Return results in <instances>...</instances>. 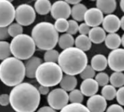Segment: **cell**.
Instances as JSON below:
<instances>
[{"instance_id": "6da1fadb", "label": "cell", "mask_w": 124, "mask_h": 112, "mask_svg": "<svg viewBox=\"0 0 124 112\" xmlns=\"http://www.w3.org/2000/svg\"><path fill=\"white\" fill-rule=\"evenodd\" d=\"M40 100L38 89L28 82L14 87L9 93V104L16 112H34L39 106Z\"/></svg>"}, {"instance_id": "7a4b0ae2", "label": "cell", "mask_w": 124, "mask_h": 112, "mask_svg": "<svg viewBox=\"0 0 124 112\" xmlns=\"http://www.w3.org/2000/svg\"><path fill=\"white\" fill-rule=\"evenodd\" d=\"M58 65L66 75L80 74L88 64L86 54L82 50L73 47L62 50L58 58Z\"/></svg>"}, {"instance_id": "3957f363", "label": "cell", "mask_w": 124, "mask_h": 112, "mask_svg": "<svg viewBox=\"0 0 124 112\" xmlns=\"http://www.w3.org/2000/svg\"><path fill=\"white\" fill-rule=\"evenodd\" d=\"M31 37L39 50H53L58 43L59 34L54 25L49 22H40L31 31Z\"/></svg>"}, {"instance_id": "277c9868", "label": "cell", "mask_w": 124, "mask_h": 112, "mask_svg": "<svg viewBox=\"0 0 124 112\" xmlns=\"http://www.w3.org/2000/svg\"><path fill=\"white\" fill-rule=\"evenodd\" d=\"M25 77L24 63L14 57H9L0 63V80L8 87L22 83Z\"/></svg>"}, {"instance_id": "5b68a950", "label": "cell", "mask_w": 124, "mask_h": 112, "mask_svg": "<svg viewBox=\"0 0 124 112\" xmlns=\"http://www.w3.org/2000/svg\"><path fill=\"white\" fill-rule=\"evenodd\" d=\"M63 72L57 63H42L36 70L35 78L40 85L47 87L60 84Z\"/></svg>"}, {"instance_id": "8992f818", "label": "cell", "mask_w": 124, "mask_h": 112, "mask_svg": "<svg viewBox=\"0 0 124 112\" xmlns=\"http://www.w3.org/2000/svg\"><path fill=\"white\" fill-rule=\"evenodd\" d=\"M10 51L14 58L27 60L33 57L36 51V44L31 36L22 34L12 39Z\"/></svg>"}, {"instance_id": "52a82bcc", "label": "cell", "mask_w": 124, "mask_h": 112, "mask_svg": "<svg viewBox=\"0 0 124 112\" xmlns=\"http://www.w3.org/2000/svg\"><path fill=\"white\" fill-rule=\"evenodd\" d=\"M36 14L34 8L28 4H21L15 9V19L22 26L31 25L36 20Z\"/></svg>"}, {"instance_id": "ba28073f", "label": "cell", "mask_w": 124, "mask_h": 112, "mask_svg": "<svg viewBox=\"0 0 124 112\" xmlns=\"http://www.w3.org/2000/svg\"><path fill=\"white\" fill-rule=\"evenodd\" d=\"M69 97L66 91L61 88H56L52 90L47 95V103L49 107L57 110L62 109L68 104Z\"/></svg>"}, {"instance_id": "9c48e42d", "label": "cell", "mask_w": 124, "mask_h": 112, "mask_svg": "<svg viewBox=\"0 0 124 112\" xmlns=\"http://www.w3.org/2000/svg\"><path fill=\"white\" fill-rule=\"evenodd\" d=\"M15 8L8 0H0V27H8L15 20Z\"/></svg>"}, {"instance_id": "30bf717a", "label": "cell", "mask_w": 124, "mask_h": 112, "mask_svg": "<svg viewBox=\"0 0 124 112\" xmlns=\"http://www.w3.org/2000/svg\"><path fill=\"white\" fill-rule=\"evenodd\" d=\"M108 65L115 72L124 71V49L112 50L108 58Z\"/></svg>"}, {"instance_id": "8fae6325", "label": "cell", "mask_w": 124, "mask_h": 112, "mask_svg": "<svg viewBox=\"0 0 124 112\" xmlns=\"http://www.w3.org/2000/svg\"><path fill=\"white\" fill-rule=\"evenodd\" d=\"M51 15L55 20L68 19L71 15V7L65 1H57L52 4Z\"/></svg>"}, {"instance_id": "7c38bea8", "label": "cell", "mask_w": 124, "mask_h": 112, "mask_svg": "<svg viewBox=\"0 0 124 112\" xmlns=\"http://www.w3.org/2000/svg\"><path fill=\"white\" fill-rule=\"evenodd\" d=\"M103 19V13L97 7H92L87 9L84 15L85 23L92 28L97 27L102 24Z\"/></svg>"}, {"instance_id": "4fadbf2b", "label": "cell", "mask_w": 124, "mask_h": 112, "mask_svg": "<svg viewBox=\"0 0 124 112\" xmlns=\"http://www.w3.org/2000/svg\"><path fill=\"white\" fill-rule=\"evenodd\" d=\"M86 107L90 112H105L107 109V101L101 95L96 94L88 99Z\"/></svg>"}, {"instance_id": "5bb4252c", "label": "cell", "mask_w": 124, "mask_h": 112, "mask_svg": "<svg viewBox=\"0 0 124 112\" xmlns=\"http://www.w3.org/2000/svg\"><path fill=\"white\" fill-rule=\"evenodd\" d=\"M102 24V28L105 32L114 34L121 28V19H119V17L114 14L107 15L104 17Z\"/></svg>"}, {"instance_id": "9a60e30c", "label": "cell", "mask_w": 124, "mask_h": 112, "mask_svg": "<svg viewBox=\"0 0 124 112\" xmlns=\"http://www.w3.org/2000/svg\"><path fill=\"white\" fill-rule=\"evenodd\" d=\"M99 90V85L95 79H89L82 82L80 86V91L81 93L87 97H92L97 94Z\"/></svg>"}, {"instance_id": "2e32d148", "label": "cell", "mask_w": 124, "mask_h": 112, "mask_svg": "<svg viewBox=\"0 0 124 112\" xmlns=\"http://www.w3.org/2000/svg\"><path fill=\"white\" fill-rule=\"evenodd\" d=\"M42 63V60L37 56H33L24 63L25 70V77L29 79L35 78V74L39 66Z\"/></svg>"}, {"instance_id": "e0dca14e", "label": "cell", "mask_w": 124, "mask_h": 112, "mask_svg": "<svg viewBox=\"0 0 124 112\" xmlns=\"http://www.w3.org/2000/svg\"><path fill=\"white\" fill-rule=\"evenodd\" d=\"M96 6L102 13L110 15L116 10L117 2L116 0H97Z\"/></svg>"}, {"instance_id": "ac0fdd59", "label": "cell", "mask_w": 124, "mask_h": 112, "mask_svg": "<svg viewBox=\"0 0 124 112\" xmlns=\"http://www.w3.org/2000/svg\"><path fill=\"white\" fill-rule=\"evenodd\" d=\"M106 32L105 30L100 26L94 27L90 29V31L88 34V36L90 41L94 44H100L105 42L106 37Z\"/></svg>"}, {"instance_id": "d6986e66", "label": "cell", "mask_w": 124, "mask_h": 112, "mask_svg": "<svg viewBox=\"0 0 124 112\" xmlns=\"http://www.w3.org/2000/svg\"><path fill=\"white\" fill-rule=\"evenodd\" d=\"M91 66L95 71L102 72L108 66V58L102 54H97L92 57Z\"/></svg>"}, {"instance_id": "ffe728a7", "label": "cell", "mask_w": 124, "mask_h": 112, "mask_svg": "<svg viewBox=\"0 0 124 112\" xmlns=\"http://www.w3.org/2000/svg\"><path fill=\"white\" fill-rule=\"evenodd\" d=\"M78 84V80L76 77L65 75L62 77L61 82H60V85L61 89L64 90L66 92H71L76 89Z\"/></svg>"}, {"instance_id": "44dd1931", "label": "cell", "mask_w": 124, "mask_h": 112, "mask_svg": "<svg viewBox=\"0 0 124 112\" xmlns=\"http://www.w3.org/2000/svg\"><path fill=\"white\" fill-rule=\"evenodd\" d=\"M87 7L85 4L82 3H78L76 5H73L71 8V16L74 20L76 22H81L84 20V15L87 11Z\"/></svg>"}, {"instance_id": "7402d4cb", "label": "cell", "mask_w": 124, "mask_h": 112, "mask_svg": "<svg viewBox=\"0 0 124 112\" xmlns=\"http://www.w3.org/2000/svg\"><path fill=\"white\" fill-rule=\"evenodd\" d=\"M105 43L108 49L112 50L118 49L121 44V37L116 33L109 34L105 37Z\"/></svg>"}, {"instance_id": "603a6c76", "label": "cell", "mask_w": 124, "mask_h": 112, "mask_svg": "<svg viewBox=\"0 0 124 112\" xmlns=\"http://www.w3.org/2000/svg\"><path fill=\"white\" fill-rule=\"evenodd\" d=\"M76 47L83 52L89 51L92 47V42L86 35H79L75 39Z\"/></svg>"}, {"instance_id": "cb8c5ba5", "label": "cell", "mask_w": 124, "mask_h": 112, "mask_svg": "<svg viewBox=\"0 0 124 112\" xmlns=\"http://www.w3.org/2000/svg\"><path fill=\"white\" fill-rule=\"evenodd\" d=\"M52 4L49 0H37L34 4V9L36 12L41 15H47L50 12Z\"/></svg>"}, {"instance_id": "d4e9b609", "label": "cell", "mask_w": 124, "mask_h": 112, "mask_svg": "<svg viewBox=\"0 0 124 112\" xmlns=\"http://www.w3.org/2000/svg\"><path fill=\"white\" fill-rule=\"evenodd\" d=\"M75 44V39L73 36L69 34H63L60 36H59L58 44L59 47L64 50L73 47Z\"/></svg>"}, {"instance_id": "484cf974", "label": "cell", "mask_w": 124, "mask_h": 112, "mask_svg": "<svg viewBox=\"0 0 124 112\" xmlns=\"http://www.w3.org/2000/svg\"><path fill=\"white\" fill-rule=\"evenodd\" d=\"M110 82L114 87L121 88L124 86V74L123 72H113L110 77Z\"/></svg>"}, {"instance_id": "4316f807", "label": "cell", "mask_w": 124, "mask_h": 112, "mask_svg": "<svg viewBox=\"0 0 124 112\" xmlns=\"http://www.w3.org/2000/svg\"><path fill=\"white\" fill-rule=\"evenodd\" d=\"M116 93L117 90L116 87H114L111 85H108L102 87L101 91V95L106 101H112L116 97Z\"/></svg>"}, {"instance_id": "83f0119b", "label": "cell", "mask_w": 124, "mask_h": 112, "mask_svg": "<svg viewBox=\"0 0 124 112\" xmlns=\"http://www.w3.org/2000/svg\"><path fill=\"white\" fill-rule=\"evenodd\" d=\"M60 112H90L82 103H70L65 106Z\"/></svg>"}, {"instance_id": "f1b7e54d", "label": "cell", "mask_w": 124, "mask_h": 112, "mask_svg": "<svg viewBox=\"0 0 124 112\" xmlns=\"http://www.w3.org/2000/svg\"><path fill=\"white\" fill-rule=\"evenodd\" d=\"M11 55L10 44L6 41H0V60H4Z\"/></svg>"}, {"instance_id": "f546056e", "label": "cell", "mask_w": 124, "mask_h": 112, "mask_svg": "<svg viewBox=\"0 0 124 112\" xmlns=\"http://www.w3.org/2000/svg\"><path fill=\"white\" fill-rule=\"evenodd\" d=\"M68 97L71 103H81L84 101V95L80 90H73L68 94Z\"/></svg>"}, {"instance_id": "4dcf8cb0", "label": "cell", "mask_w": 124, "mask_h": 112, "mask_svg": "<svg viewBox=\"0 0 124 112\" xmlns=\"http://www.w3.org/2000/svg\"><path fill=\"white\" fill-rule=\"evenodd\" d=\"M60 53L56 50H49L45 52L44 55V60L46 63H57L58 60Z\"/></svg>"}, {"instance_id": "1f68e13d", "label": "cell", "mask_w": 124, "mask_h": 112, "mask_svg": "<svg viewBox=\"0 0 124 112\" xmlns=\"http://www.w3.org/2000/svg\"><path fill=\"white\" fill-rule=\"evenodd\" d=\"M7 29H8V34L9 36H12L13 38L22 34L23 32V26L17 23L10 24L7 27Z\"/></svg>"}, {"instance_id": "d6a6232c", "label": "cell", "mask_w": 124, "mask_h": 112, "mask_svg": "<svg viewBox=\"0 0 124 112\" xmlns=\"http://www.w3.org/2000/svg\"><path fill=\"white\" fill-rule=\"evenodd\" d=\"M54 26L57 32H65L68 28V21L66 19H57L56 20Z\"/></svg>"}, {"instance_id": "836d02e7", "label": "cell", "mask_w": 124, "mask_h": 112, "mask_svg": "<svg viewBox=\"0 0 124 112\" xmlns=\"http://www.w3.org/2000/svg\"><path fill=\"white\" fill-rule=\"evenodd\" d=\"M95 80L99 86L105 87L110 82V77L108 74L105 72H100L95 76Z\"/></svg>"}, {"instance_id": "e575fe53", "label": "cell", "mask_w": 124, "mask_h": 112, "mask_svg": "<svg viewBox=\"0 0 124 112\" xmlns=\"http://www.w3.org/2000/svg\"><path fill=\"white\" fill-rule=\"evenodd\" d=\"M80 77L84 80L93 79L95 77V71L92 69L91 66L87 65L86 68L83 70V71L80 74Z\"/></svg>"}, {"instance_id": "d590c367", "label": "cell", "mask_w": 124, "mask_h": 112, "mask_svg": "<svg viewBox=\"0 0 124 112\" xmlns=\"http://www.w3.org/2000/svg\"><path fill=\"white\" fill-rule=\"evenodd\" d=\"M78 23L74 20H68V28L67 31V34H69L70 35H75L78 31Z\"/></svg>"}, {"instance_id": "8d00e7d4", "label": "cell", "mask_w": 124, "mask_h": 112, "mask_svg": "<svg viewBox=\"0 0 124 112\" xmlns=\"http://www.w3.org/2000/svg\"><path fill=\"white\" fill-rule=\"evenodd\" d=\"M116 98L120 106H124V86L117 90Z\"/></svg>"}, {"instance_id": "74e56055", "label": "cell", "mask_w": 124, "mask_h": 112, "mask_svg": "<svg viewBox=\"0 0 124 112\" xmlns=\"http://www.w3.org/2000/svg\"><path fill=\"white\" fill-rule=\"evenodd\" d=\"M90 27L85 23H83L79 25L78 26V32L80 33V35H86L89 34L90 31Z\"/></svg>"}, {"instance_id": "f35d334b", "label": "cell", "mask_w": 124, "mask_h": 112, "mask_svg": "<svg viewBox=\"0 0 124 112\" xmlns=\"http://www.w3.org/2000/svg\"><path fill=\"white\" fill-rule=\"evenodd\" d=\"M106 112H124V109L119 104H113L106 109Z\"/></svg>"}, {"instance_id": "ab89813d", "label": "cell", "mask_w": 124, "mask_h": 112, "mask_svg": "<svg viewBox=\"0 0 124 112\" xmlns=\"http://www.w3.org/2000/svg\"><path fill=\"white\" fill-rule=\"evenodd\" d=\"M10 103L9 95L4 93L0 95V105L2 106H7Z\"/></svg>"}, {"instance_id": "60d3db41", "label": "cell", "mask_w": 124, "mask_h": 112, "mask_svg": "<svg viewBox=\"0 0 124 112\" xmlns=\"http://www.w3.org/2000/svg\"><path fill=\"white\" fill-rule=\"evenodd\" d=\"M9 37L7 27H0V41H4Z\"/></svg>"}, {"instance_id": "b9f144b4", "label": "cell", "mask_w": 124, "mask_h": 112, "mask_svg": "<svg viewBox=\"0 0 124 112\" xmlns=\"http://www.w3.org/2000/svg\"><path fill=\"white\" fill-rule=\"evenodd\" d=\"M38 91L40 93V95H48L49 93V87L40 85L38 88Z\"/></svg>"}, {"instance_id": "7bdbcfd3", "label": "cell", "mask_w": 124, "mask_h": 112, "mask_svg": "<svg viewBox=\"0 0 124 112\" xmlns=\"http://www.w3.org/2000/svg\"><path fill=\"white\" fill-rule=\"evenodd\" d=\"M36 112H57V111H55L49 106H43L40 108Z\"/></svg>"}, {"instance_id": "ee69618b", "label": "cell", "mask_w": 124, "mask_h": 112, "mask_svg": "<svg viewBox=\"0 0 124 112\" xmlns=\"http://www.w3.org/2000/svg\"><path fill=\"white\" fill-rule=\"evenodd\" d=\"M65 1H66L69 5L72 4L73 6V5H76V4H78V3H81V1H80V0H66Z\"/></svg>"}, {"instance_id": "f6af8a7d", "label": "cell", "mask_w": 124, "mask_h": 112, "mask_svg": "<svg viewBox=\"0 0 124 112\" xmlns=\"http://www.w3.org/2000/svg\"><path fill=\"white\" fill-rule=\"evenodd\" d=\"M121 28L124 31V15L121 18Z\"/></svg>"}, {"instance_id": "bcb514c9", "label": "cell", "mask_w": 124, "mask_h": 112, "mask_svg": "<svg viewBox=\"0 0 124 112\" xmlns=\"http://www.w3.org/2000/svg\"><path fill=\"white\" fill-rule=\"evenodd\" d=\"M120 6H121V8L122 11L124 12V0H121L120 1Z\"/></svg>"}, {"instance_id": "7dc6e473", "label": "cell", "mask_w": 124, "mask_h": 112, "mask_svg": "<svg viewBox=\"0 0 124 112\" xmlns=\"http://www.w3.org/2000/svg\"><path fill=\"white\" fill-rule=\"evenodd\" d=\"M121 44H122L123 47H124V34H123L122 37H121Z\"/></svg>"}]
</instances>
